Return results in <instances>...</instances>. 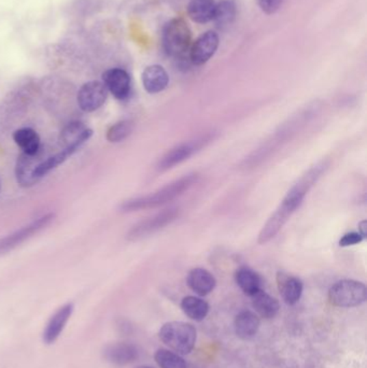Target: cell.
<instances>
[{
    "label": "cell",
    "mask_w": 367,
    "mask_h": 368,
    "mask_svg": "<svg viewBox=\"0 0 367 368\" xmlns=\"http://www.w3.org/2000/svg\"><path fill=\"white\" fill-rule=\"evenodd\" d=\"M261 321L257 313L250 310H244L237 315L235 319V332L239 339L249 341L257 335Z\"/></svg>",
    "instance_id": "19"
},
{
    "label": "cell",
    "mask_w": 367,
    "mask_h": 368,
    "mask_svg": "<svg viewBox=\"0 0 367 368\" xmlns=\"http://www.w3.org/2000/svg\"><path fill=\"white\" fill-rule=\"evenodd\" d=\"M219 47V37L214 32H207L194 43L190 58L194 65H203L214 56Z\"/></svg>",
    "instance_id": "13"
},
{
    "label": "cell",
    "mask_w": 367,
    "mask_h": 368,
    "mask_svg": "<svg viewBox=\"0 0 367 368\" xmlns=\"http://www.w3.org/2000/svg\"><path fill=\"white\" fill-rule=\"evenodd\" d=\"M13 139L25 154L34 156L39 152L40 137L33 128L25 127L16 130V133L13 134Z\"/></svg>",
    "instance_id": "22"
},
{
    "label": "cell",
    "mask_w": 367,
    "mask_h": 368,
    "mask_svg": "<svg viewBox=\"0 0 367 368\" xmlns=\"http://www.w3.org/2000/svg\"><path fill=\"white\" fill-rule=\"evenodd\" d=\"M73 310H75L73 304H66V305L62 306L61 308L58 309L53 316L51 317L45 331H43V343H47V345H52L60 339V336L63 333L66 326L73 316Z\"/></svg>",
    "instance_id": "10"
},
{
    "label": "cell",
    "mask_w": 367,
    "mask_h": 368,
    "mask_svg": "<svg viewBox=\"0 0 367 368\" xmlns=\"http://www.w3.org/2000/svg\"><path fill=\"white\" fill-rule=\"evenodd\" d=\"M197 178H199V175L197 173L184 175L182 178L171 182L170 184H167L166 186L160 188L154 193L141 196V197L131 198V199L122 204V211L131 212V211L156 208L160 206L165 205L169 201H174L189 190L194 183L197 182Z\"/></svg>",
    "instance_id": "2"
},
{
    "label": "cell",
    "mask_w": 367,
    "mask_h": 368,
    "mask_svg": "<svg viewBox=\"0 0 367 368\" xmlns=\"http://www.w3.org/2000/svg\"><path fill=\"white\" fill-rule=\"evenodd\" d=\"M137 368H153V367H151V366L144 365V366H139V367H137Z\"/></svg>",
    "instance_id": "32"
},
{
    "label": "cell",
    "mask_w": 367,
    "mask_h": 368,
    "mask_svg": "<svg viewBox=\"0 0 367 368\" xmlns=\"http://www.w3.org/2000/svg\"><path fill=\"white\" fill-rule=\"evenodd\" d=\"M181 309L192 320L201 321L206 318L209 312V305L206 301L197 296H186L182 299Z\"/></svg>",
    "instance_id": "24"
},
{
    "label": "cell",
    "mask_w": 367,
    "mask_h": 368,
    "mask_svg": "<svg viewBox=\"0 0 367 368\" xmlns=\"http://www.w3.org/2000/svg\"><path fill=\"white\" fill-rule=\"evenodd\" d=\"M88 128L82 124L81 122L69 123L68 125L64 128L62 132V139L66 145H71L76 143L82 136L88 133Z\"/></svg>",
    "instance_id": "28"
},
{
    "label": "cell",
    "mask_w": 367,
    "mask_h": 368,
    "mask_svg": "<svg viewBox=\"0 0 367 368\" xmlns=\"http://www.w3.org/2000/svg\"><path fill=\"white\" fill-rule=\"evenodd\" d=\"M93 135V130H88V133L86 135L82 136V137L77 140L76 143H71V145H66L65 149L61 152L58 153L55 156H51V158H47L46 160H42L40 164H39L38 167L36 169V178L41 179L43 175H46L47 173H50L51 171H53L54 168L58 167V165H61L65 162L69 156H73L79 149L86 143V141L90 139Z\"/></svg>",
    "instance_id": "11"
},
{
    "label": "cell",
    "mask_w": 367,
    "mask_h": 368,
    "mask_svg": "<svg viewBox=\"0 0 367 368\" xmlns=\"http://www.w3.org/2000/svg\"><path fill=\"white\" fill-rule=\"evenodd\" d=\"M252 306L254 310L260 317L264 319H273L277 316L279 311V302L276 298L267 294L264 291L261 290L257 293L251 296Z\"/></svg>",
    "instance_id": "21"
},
{
    "label": "cell",
    "mask_w": 367,
    "mask_h": 368,
    "mask_svg": "<svg viewBox=\"0 0 367 368\" xmlns=\"http://www.w3.org/2000/svg\"><path fill=\"white\" fill-rule=\"evenodd\" d=\"M359 233L361 234L363 238H366L367 236V221L363 220L362 222H359Z\"/></svg>",
    "instance_id": "31"
},
{
    "label": "cell",
    "mask_w": 367,
    "mask_h": 368,
    "mask_svg": "<svg viewBox=\"0 0 367 368\" xmlns=\"http://www.w3.org/2000/svg\"><path fill=\"white\" fill-rule=\"evenodd\" d=\"M188 286L195 294L206 296L212 293L216 286V278L204 268H194L186 278Z\"/></svg>",
    "instance_id": "17"
},
{
    "label": "cell",
    "mask_w": 367,
    "mask_h": 368,
    "mask_svg": "<svg viewBox=\"0 0 367 368\" xmlns=\"http://www.w3.org/2000/svg\"><path fill=\"white\" fill-rule=\"evenodd\" d=\"M216 5L214 0H192L188 7V13L194 22L203 24L214 19Z\"/></svg>",
    "instance_id": "23"
},
{
    "label": "cell",
    "mask_w": 367,
    "mask_h": 368,
    "mask_svg": "<svg viewBox=\"0 0 367 368\" xmlns=\"http://www.w3.org/2000/svg\"><path fill=\"white\" fill-rule=\"evenodd\" d=\"M327 162H321V163L314 165L299 178L294 186L290 188L287 195L284 196L281 203L278 206V208L273 213L272 217L268 219V221L262 228V231L260 232L259 238H257V243L260 245L269 243L277 234L281 231L282 228L286 225L292 214L301 207L305 196L314 186V183L319 180L322 173L327 171Z\"/></svg>",
    "instance_id": "1"
},
{
    "label": "cell",
    "mask_w": 367,
    "mask_h": 368,
    "mask_svg": "<svg viewBox=\"0 0 367 368\" xmlns=\"http://www.w3.org/2000/svg\"><path fill=\"white\" fill-rule=\"evenodd\" d=\"M42 160H39L38 153L34 156H28L22 153L16 163V173L18 182L22 186H31L38 182L36 178V169Z\"/></svg>",
    "instance_id": "16"
},
{
    "label": "cell",
    "mask_w": 367,
    "mask_h": 368,
    "mask_svg": "<svg viewBox=\"0 0 367 368\" xmlns=\"http://www.w3.org/2000/svg\"><path fill=\"white\" fill-rule=\"evenodd\" d=\"M179 217V209L169 208L161 211L155 216L150 217L146 220L141 221L134 226L127 234V239L131 241H140L156 232L161 231L166 226L170 225Z\"/></svg>",
    "instance_id": "6"
},
{
    "label": "cell",
    "mask_w": 367,
    "mask_h": 368,
    "mask_svg": "<svg viewBox=\"0 0 367 368\" xmlns=\"http://www.w3.org/2000/svg\"><path fill=\"white\" fill-rule=\"evenodd\" d=\"M277 284L280 295L287 305H295L302 297L304 284L297 277L279 271L277 273Z\"/></svg>",
    "instance_id": "14"
},
{
    "label": "cell",
    "mask_w": 367,
    "mask_h": 368,
    "mask_svg": "<svg viewBox=\"0 0 367 368\" xmlns=\"http://www.w3.org/2000/svg\"><path fill=\"white\" fill-rule=\"evenodd\" d=\"M364 241L361 234L357 232L344 234L342 238L340 241V247H350V245H359Z\"/></svg>",
    "instance_id": "29"
},
{
    "label": "cell",
    "mask_w": 367,
    "mask_h": 368,
    "mask_svg": "<svg viewBox=\"0 0 367 368\" xmlns=\"http://www.w3.org/2000/svg\"><path fill=\"white\" fill-rule=\"evenodd\" d=\"M212 140V135L203 136L197 138L195 140L188 141V143H181L169 150L165 156L160 160V171H168L170 168L181 164L184 160H189L194 153L201 150L203 147L207 145L209 141Z\"/></svg>",
    "instance_id": "7"
},
{
    "label": "cell",
    "mask_w": 367,
    "mask_h": 368,
    "mask_svg": "<svg viewBox=\"0 0 367 368\" xmlns=\"http://www.w3.org/2000/svg\"><path fill=\"white\" fill-rule=\"evenodd\" d=\"M192 34L189 26L181 19H175L165 26L163 32V45L167 54L180 58L189 49Z\"/></svg>",
    "instance_id": "5"
},
{
    "label": "cell",
    "mask_w": 367,
    "mask_h": 368,
    "mask_svg": "<svg viewBox=\"0 0 367 368\" xmlns=\"http://www.w3.org/2000/svg\"><path fill=\"white\" fill-rule=\"evenodd\" d=\"M168 83V73L162 66H149L142 73V84L148 93H160L167 88Z\"/></svg>",
    "instance_id": "18"
},
{
    "label": "cell",
    "mask_w": 367,
    "mask_h": 368,
    "mask_svg": "<svg viewBox=\"0 0 367 368\" xmlns=\"http://www.w3.org/2000/svg\"><path fill=\"white\" fill-rule=\"evenodd\" d=\"M235 281L240 290L250 297L262 290L261 277L255 271H252L251 268L246 266L237 269Z\"/></svg>",
    "instance_id": "20"
},
{
    "label": "cell",
    "mask_w": 367,
    "mask_h": 368,
    "mask_svg": "<svg viewBox=\"0 0 367 368\" xmlns=\"http://www.w3.org/2000/svg\"><path fill=\"white\" fill-rule=\"evenodd\" d=\"M154 358L161 368H188L186 362L180 354L171 352L167 349H159L156 351Z\"/></svg>",
    "instance_id": "26"
},
{
    "label": "cell",
    "mask_w": 367,
    "mask_h": 368,
    "mask_svg": "<svg viewBox=\"0 0 367 368\" xmlns=\"http://www.w3.org/2000/svg\"><path fill=\"white\" fill-rule=\"evenodd\" d=\"M159 335L166 346L180 356L191 354L197 343V328L181 321H173L164 324Z\"/></svg>",
    "instance_id": "3"
},
{
    "label": "cell",
    "mask_w": 367,
    "mask_h": 368,
    "mask_svg": "<svg viewBox=\"0 0 367 368\" xmlns=\"http://www.w3.org/2000/svg\"><path fill=\"white\" fill-rule=\"evenodd\" d=\"M134 130V123L131 121H121L111 126L107 132V139L110 143H121L131 136Z\"/></svg>",
    "instance_id": "27"
},
{
    "label": "cell",
    "mask_w": 367,
    "mask_h": 368,
    "mask_svg": "<svg viewBox=\"0 0 367 368\" xmlns=\"http://www.w3.org/2000/svg\"><path fill=\"white\" fill-rule=\"evenodd\" d=\"M367 291L364 283L351 279L337 281L329 291V301L340 308H352L366 301Z\"/></svg>",
    "instance_id": "4"
},
{
    "label": "cell",
    "mask_w": 367,
    "mask_h": 368,
    "mask_svg": "<svg viewBox=\"0 0 367 368\" xmlns=\"http://www.w3.org/2000/svg\"><path fill=\"white\" fill-rule=\"evenodd\" d=\"M107 95L108 90L103 82L91 81L86 83L79 90V107L86 112H93L105 103Z\"/></svg>",
    "instance_id": "9"
},
{
    "label": "cell",
    "mask_w": 367,
    "mask_h": 368,
    "mask_svg": "<svg viewBox=\"0 0 367 368\" xmlns=\"http://www.w3.org/2000/svg\"><path fill=\"white\" fill-rule=\"evenodd\" d=\"M103 84L116 99L124 101L131 94V77L121 68L107 71L103 75Z\"/></svg>",
    "instance_id": "12"
},
{
    "label": "cell",
    "mask_w": 367,
    "mask_h": 368,
    "mask_svg": "<svg viewBox=\"0 0 367 368\" xmlns=\"http://www.w3.org/2000/svg\"><path fill=\"white\" fill-rule=\"evenodd\" d=\"M139 352L136 347L129 343H114L103 350V356L107 361L116 365H127L138 358Z\"/></svg>",
    "instance_id": "15"
},
{
    "label": "cell",
    "mask_w": 367,
    "mask_h": 368,
    "mask_svg": "<svg viewBox=\"0 0 367 368\" xmlns=\"http://www.w3.org/2000/svg\"><path fill=\"white\" fill-rule=\"evenodd\" d=\"M236 16V5L231 0H224L216 5L214 19L218 27L224 28L231 25Z\"/></svg>",
    "instance_id": "25"
},
{
    "label": "cell",
    "mask_w": 367,
    "mask_h": 368,
    "mask_svg": "<svg viewBox=\"0 0 367 368\" xmlns=\"http://www.w3.org/2000/svg\"><path fill=\"white\" fill-rule=\"evenodd\" d=\"M282 0H259V5L262 10L267 14H273L279 9Z\"/></svg>",
    "instance_id": "30"
},
{
    "label": "cell",
    "mask_w": 367,
    "mask_h": 368,
    "mask_svg": "<svg viewBox=\"0 0 367 368\" xmlns=\"http://www.w3.org/2000/svg\"><path fill=\"white\" fill-rule=\"evenodd\" d=\"M54 214L50 213V214H46V216L41 217V218L37 219V220L31 222V224L24 226L21 228L16 233L11 234V235L7 236L5 238L0 241V256L1 254H5L9 251H12L13 249H16L21 243H23L24 241L33 237L36 234L39 233L41 230L46 228L51 223V221L53 220Z\"/></svg>",
    "instance_id": "8"
}]
</instances>
